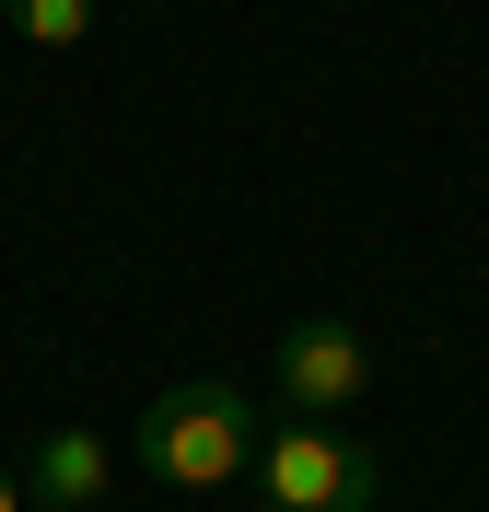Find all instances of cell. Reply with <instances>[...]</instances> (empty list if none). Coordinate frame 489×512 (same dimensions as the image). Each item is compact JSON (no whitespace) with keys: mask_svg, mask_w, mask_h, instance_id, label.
I'll return each mask as SVG.
<instances>
[{"mask_svg":"<svg viewBox=\"0 0 489 512\" xmlns=\"http://www.w3.org/2000/svg\"><path fill=\"white\" fill-rule=\"evenodd\" d=\"M361 384H373L361 326H338V315L280 326V350H268V396H280L292 419H338V408H361Z\"/></svg>","mask_w":489,"mask_h":512,"instance_id":"3957f363","label":"cell"},{"mask_svg":"<svg viewBox=\"0 0 489 512\" xmlns=\"http://www.w3.org/2000/svg\"><path fill=\"white\" fill-rule=\"evenodd\" d=\"M12 35L59 59V47H82V35H94V0H12Z\"/></svg>","mask_w":489,"mask_h":512,"instance_id":"5b68a950","label":"cell"},{"mask_svg":"<svg viewBox=\"0 0 489 512\" xmlns=\"http://www.w3.org/2000/svg\"><path fill=\"white\" fill-rule=\"evenodd\" d=\"M0 512H35V489H24V466L0 454Z\"/></svg>","mask_w":489,"mask_h":512,"instance_id":"8992f818","label":"cell"},{"mask_svg":"<svg viewBox=\"0 0 489 512\" xmlns=\"http://www.w3.org/2000/svg\"><path fill=\"white\" fill-rule=\"evenodd\" d=\"M257 501L268 512H373V489H385V466H373V443H350L338 419H268L257 431Z\"/></svg>","mask_w":489,"mask_h":512,"instance_id":"7a4b0ae2","label":"cell"},{"mask_svg":"<svg viewBox=\"0 0 489 512\" xmlns=\"http://www.w3.org/2000/svg\"><path fill=\"white\" fill-rule=\"evenodd\" d=\"M0 35H12V0H0Z\"/></svg>","mask_w":489,"mask_h":512,"instance_id":"52a82bcc","label":"cell"},{"mask_svg":"<svg viewBox=\"0 0 489 512\" xmlns=\"http://www.w3.org/2000/svg\"><path fill=\"white\" fill-rule=\"evenodd\" d=\"M257 431L268 408H245V384L198 373V384H163L152 408H140L129 454L152 489H187V501H210V489H245V466H257Z\"/></svg>","mask_w":489,"mask_h":512,"instance_id":"6da1fadb","label":"cell"},{"mask_svg":"<svg viewBox=\"0 0 489 512\" xmlns=\"http://www.w3.org/2000/svg\"><path fill=\"white\" fill-rule=\"evenodd\" d=\"M105 478H117V443H105L94 419H59V431L35 443V466H24L35 512H94V501H105Z\"/></svg>","mask_w":489,"mask_h":512,"instance_id":"277c9868","label":"cell"}]
</instances>
